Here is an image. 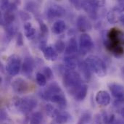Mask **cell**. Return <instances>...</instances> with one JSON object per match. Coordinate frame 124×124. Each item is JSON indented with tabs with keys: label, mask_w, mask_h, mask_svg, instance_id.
Here are the masks:
<instances>
[{
	"label": "cell",
	"mask_w": 124,
	"mask_h": 124,
	"mask_svg": "<svg viewBox=\"0 0 124 124\" xmlns=\"http://www.w3.org/2000/svg\"><path fill=\"white\" fill-rule=\"evenodd\" d=\"M87 92H88V86L85 84H83L78 89H77L73 92L72 96L76 101L81 102L86 97Z\"/></svg>",
	"instance_id": "15"
},
{
	"label": "cell",
	"mask_w": 124,
	"mask_h": 124,
	"mask_svg": "<svg viewBox=\"0 0 124 124\" xmlns=\"http://www.w3.org/2000/svg\"><path fill=\"white\" fill-rule=\"evenodd\" d=\"M54 118L56 123L59 124H65L70 121L71 116L66 111H60L58 110Z\"/></svg>",
	"instance_id": "17"
},
{
	"label": "cell",
	"mask_w": 124,
	"mask_h": 124,
	"mask_svg": "<svg viewBox=\"0 0 124 124\" xmlns=\"http://www.w3.org/2000/svg\"><path fill=\"white\" fill-rule=\"evenodd\" d=\"M24 32H25V36L28 39L31 40L35 38L36 30L32 26L31 23H26L24 24Z\"/></svg>",
	"instance_id": "22"
},
{
	"label": "cell",
	"mask_w": 124,
	"mask_h": 124,
	"mask_svg": "<svg viewBox=\"0 0 124 124\" xmlns=\"http://www.w3.org/2000/svg\"><path fill=\"white\" fill-rule=\"evenodd\" d=\"M92 119V116L89 113H84L80 120L78 121V124H89V122L91 121Z\"/></svg>",
	"instance_id": "29"
},
{
	"label": "cell",
	"mask_w": 124,
	"mask_h": 124,
	"mask_svg": "<svg viewBox=\"0 0 124 124\" xmlns=\"http://www.w3.org/2000/svg\"><path fill=\"white\" fill-rule=\"evenodd\" d=\"M105 2L102 1H82L81 8H83L89 16L96 17L97 9L100 7L104 5Z\"/></svg>",
	"instance_id": "5"
},
{
	"label": "cell",
	"mask_w": 124,
	"mask_h": 124,
	"mask_svg": "<svg viewBox=\"0 0 124 124\" xmlns=\"http://www.w3.org/2000/svg\"><path fill=\"white\" fill-rule=\"evenodd\" d=\"M119 21L121 22V23L124 26V14H122V15L119 17Z\"/></svg>",
	"instance_id": "37"
},
{
	"label": "cell",
	"mask_w": 124,
	"mask_h": 124,
	"mask_svg": "<svg viewBox=\"0 0 124 124\" xmlns=\"http://www.w3.org/2000/svg\"><path fill=\"white\" fill-rule=\"evenodd\" d=\"M63 62L64 65L69 69V70H74L77 68V66H78V63L77 62V60L70 56L68 57H65L63 60Z\"/></svg>",
	"instance_id": "23"
},
{
	"label": "cell",
	"mask_w": 124,
	"mask_h": 124,
	"mask_svg": "<svg viewBox=\"0 0 124 124\" xmlns=\"http://www.w3.org/2000/svg\"><path fill=\"white\" fill-rule=\"evenodd\" d=\"M60 93H63L60 86L58 85L57 82H52L44 91L42 96H43V98H44L46 100H49L52 96L57 94H60Z\"/></svg>",
	"instance_id": "10"
},
{
	"label": "cell",
	"mask_w": 124,
	"mask_h": 124,
	"mask_svg": "<svg viewBox=\"0 0 124 124\" xmlns=\"http://www.w3.org/2000/svg\"><path fill=\"white\" fill-rule=\"evenodd\" d=\"M105 46L106 48L116 57H120L124 54V49L121 45V40H115V41H105Z\"/></svg>",
	"instance_id": "7"
},
{
	"label": "cell",
	"mask_w": 124,
	"mask_h": 124,
	"mask_svg": "<svg viewBox=\"0 0 124 124\" xmlns=\"http://www.w3.org/2000/svg\"><path fill=\"white\" fill-rule=\"evenodd\" d=\"M79 70L81 72V74L85 80L89 81L91 78V70L89 69V66L86 63V62H80L78 63Z\"/></svg>",
	"instance_id": "21"
},
{
	"label": "cell",
	"mask_w": 124,
	"mask_h": 124,
	"mask_svg": "<svg viewBox=\"0 0 124 124\" xmlns=\"http://www.w3.org/2000/svg\"><path fill=\"white\" fill-rule=\"evenodd\" d=\"M17 45L18 46H22L23 45V36L21 33H19L17 34Z\"/></svg>",
	"instance_id": "35"
},
{
	"label": "cell",
	"mask_w": 124,
	"mask_h": 124,
	"mask_svg": "<svg viewBox=\"0 0 124 124\" xmlns=\"http://www.w3.org/2000/svg\"><path fill=\"white\" fill-rule=\"evenodd\" d=\"M21 68V60L19 56L12 54L8 58L6 64V70L9 75L12 76L17 75Z\"/></svg>",
	"instance_id": "4"
},
{
	"label": "cell",
	"mask_w": 124,
	"mask_h": 124,
	"mask_svg": "<svg viewBox=\"0 0 124 124\" xmlns=\"http://www.w3.org/2000/svg\"><path fill=\"white\" fill-rule=\"evenodd\" d=\"M12 88L15 93L17 94H23L28 91L29 85L25 79L22 78H17L12 81Z\"/></svg>",
	"instance_id": "8"
},
{
	"label": "cell",
	"mask_w": 124,
	"mask_h": 124,
	"mask_svg": "<svg viewBox=\"0 0 124 124\" xmlns=\"http://www.w3.org/2000/svg\"><path fill=\"white\" fill-rule=\"evenodd\" d=\"M12 102L17 110L23 114H27L31 112L37 106V100L32 97H15L12 100Z\"/></svg>",
	"instance_id": "2"
},
{
	"label": "cell",
	"mask_w": 124,
	"mask_h": 124,
	"mask_svg": "<svg viewBox=\"0 0 124 124\" xmlns=\"http://www.w3.org/2000/svg\"><path fill=\"white\" fill-rule=\"evenodd\" d=\"M43 74L47 79H51L53 76V73L52 70L49 67H44L43 68Z\"/></svg>",
	"instance_id": "30"
},
{
	"label": "cell",
	"mask_w": 124,
	"mask_h": 124,
	"mask_svg": "<svg viewBox=\"0 0 124 124\" xmlns=\"http://www.w3.org/2000/svg\"><path fill=\"white\" fill-rule=\"evenodd\" d=\"M44 56L45 59L49 61H55L57 59V52L52 46H46L44 51Z\"/></svg>",
	"instance_id": "19"
},
{
	"label": "cell",
	"mask_w": 124,
	"mask_h": 124,
	"mask_svg": "<svg viewBox=\"0 0 124 124\" xmlns=\"http://www.w3.org/2000/svg\"></svg>",
	"instance_id": "40"
},
{
	"label": "cell",
	"mask_w": 124,
	"mask_h": 124,
	"mask_svg": "<svg viewBox=\"0 0 124 124\" xmlns=\"http://www.w3.org/2000/svg\"><path fill=\"white\" fill-rule=\"evenodd\" d=\"M65 49H66V46H65V44L64 41L59 40L55 42L54 49L57 52V54H61L63 52H65Z\"/></svg>",
	"instance_id": "26"
},
{
	"label": "cell",
	"mask_w": 124,
	"mask_h": 124,
	"mask_svg": "<svg viewBox=\"0 0 124 124\" xmlns=\"http://www.w3.org/2000/svg\"><path fill=\"white\" fill-rule=\"evenodd\" d=\"M36 80L40 86H44L46 84V78L41 73H37L36 75Z\"/></svg>",
	"instance_id": "28"
},
{
	"label": "cell",
	"mask_w": 124,
	"mask_h": 124,
	"mask_svg": "<svg viewBox=\"0 0 124 124\" xmlns=\"http://www.w3.org/2000/svg\"><path fill=\"white\" fill-rule=\"evenodd\" d=\"M78 48L79 46H78L76 39L75 38H71L68 41V44L66 46L65 52L66 54H73L78 52Z\"/></svg>",
	"instance_id": "18"
},
{
	"label": "cell",
	"mask_w": 124,
	"mask_h": 124,
	"mask_svg": "<svg viewBox=\"0 0 124 124\" xmlns=\"http://www.w3.org/2000/svg\"><path fill=\"white\" fill-rule=\"evenodd\" d=\"M46 15L49 20L61 17L65 15V9L62 7L54 4L47 8Z\"/></svg>",
	"instance_id": "9"
},
{
	"label": "cell",
	"mask_w": 124,
	"mask_h": 124,
	"mask_svg": "<svg viewBox=\"0 0 124 124\" xmlns=\"http://www.w3.org/2000/svg\"><path fill=\"white\" fill-rule=\"evenodd\" d=\"M111 124H121V122L119 121V120H117V121H114L113 123Z\"/></svg>",
	"instance_id": "38"
},
{
	"label": "cell",
	"mask_w": 124,
	"mask_h": 124,
	"mask_svg": "<svg viewBox=\"0 0 124 124\" xmlns=\"http://www.w3.org/2000/svg\"><path fill=\"white\" fill-rule=\"evenodd\" d=\"M104 124H111L114 121V115H106L103 119Z\"/></svg>",
	"instance_id": "31"
},
{
	"label": "cell",
	"mask_w": 124,
	"mask_h": 124,
	"mask_svg": "<svg viewBox=\"0 0 124 124\" xmlns=\"http://www.w3.org/2000/svg\"><path fill=\"white\" fill-rule=\"evenodd\" d=\"M97 103L101 106H108L111 101L110 94L106 91H99L95 97Z\"/></svg>",
	"instance_id": "13"
},
{
	"label": "cell",
	"mask_w": 124,
	"mask_h": 124,
	"mask_svg": "<svg viewBox=\"0 0 124 124\" xmlns=\"http://www.w3.org/2000/svg\"><path fill=\"white\" fill-rule=\"evenodd\" d=\"M34 60L31 57H26L24 59L23 63L22 65V70L23 73L26 76H30L33 71L34 68Z\"/></svg>",
	"instance_id": "14"
},
{
	"label": "cell",
	"mask_w": 124,
	"mask_h": 124,
	"mask_svg": "<svg viewBox=\"0 0 124 124\" xmlns=\"http://www.w3.org/2000/svg\"><path fill=\"white\" fill-rule=\"evenodd\" d=\"M94 43L92 37L88 33H83L79 38V51L82 54H86L92 50Z\"/></svg>",
	"instance_id": "6"
},
{
	"label": "cell",
	"mask_w": 124,
	"mask_h": 124,
	"mask_svg": "<svg viewBox=\"0 0 124 124\" xmlns=\"http://www.w3.org/2000/svg\"><path fill=\"white\" fill-rule=\"evenodd\" d=\"M89 69L99 77H104L107 73V66L105 62L100 57L90 55L85 60Z\"/></svg>",
	"instance_id": "3"
},
{
	"label": "cell",
	"mask_w": 124,
	"mask_h": 124,
	"mask_svg": "<svg viewBox=\"0 0 124 124\" xmlns=\"http://www.w3.org/2000/svg\"><path fill=\"white\" fill-rule=\"evenodd\" d=\"M108 20H109V22L110 23H115L116 22V16H115L114 12H110L108 13Z\"/></svg>",
	"instance_id": "34"
},
{
	"label": "cell",
	"mask_w": 124,
	"mask_h": 124,
	"mask_svg": "<svg viewBox=\"0 0 124 124\" xmlns=\"http://www.w3.org/2000/svg\"><path fill=\"white\" fill-rule=\"evenodd\" d=\"M118 105H121L120 106V113L122 117L124 118V98L121 100H118V101L116 102Z\"/></svg>",
	"instance_id": "32"
},
{
	"label": "cell",
	"mask_w": 124,
	"mask_h": 124,
	"mask_svg": "<svg viewBox=\"0 0 124 124\" xmlns=\"http://www.w3.org/2000/svg\"><path fill=\"white\" fill-rule=\"evenodd\" d=\"M45 110L46 112V114L52 118H54L55 115L57 114L58 110L56 109L53 105H50V104H47L45 106Z\"/></svg>",
	"instance_id": "27"
},
{
	"label": "cell",
	"mask_w": 124,
	"mask_h": 124,
	"mask_svg": "<svg viewBox=\"0 0 124 124\" xmlns=\"http://www.w3.org/2000/svg\"><path fill=\"white\" fill-rule=\"evenodd\" d=\"M62 81L64 86L71 95L84 84L81 75L78 72L71 70H66L64 73Z\"/></svg>",
	"instance_id": "1"
},
{
	"label": "cell",
	"mask_w": 124,
	"mask_h": 124,
	"mask_svg": "<svg viewBox=\"0 0 124 124\" xmlns=\"http://www.w3.org/2000/svg\"><path fill=\"white\" fill-rule=\"evenodd\" d=\"M109 89L112 94V95L118 99L121 100L124 98V86L117 84V83H110L108 84Z\"/></svg>",
	"instance_id": "12"
},
{
	"label": "cell",
	"mask_w": 124,
	"mask_h": 124,
	"mask_svg": "<svg viewBox=\"0 0 124 124\" xmlns=\"http://www.w3.org/2000/svg\"><path fill=\"white\" fill-rule=\"evenodd\" d=\"M43 119L44 117L41 112H35L31 117L29 124H42Z\"/></svg>",
	"instance_id": "24"
},
{
	"label": "cell",
	"mask_w": 124,
	"mask_h": 124,
	"mask_svg": "<svg viewBox=\"0 0 124 124\" xmlns=\"http://www.w3.org/2000/svg\"><path fill=\"white\" fill-rule=\"evenodd\" d=\"M52 102L56 104L57 105L59 106L60 108L61 109H63L65 108H66L67 106V100H66V98L65 97V95L63 94V93H60V94H55L54 96H52L50 100H49Z\"/></svg>",
	"instance_id": "16"
},
{
	"label": "cell",
	"mask_w": 124,
	"mask_h": 124,
	"mask_svg": "<svg viewBox=\"0 0 124 124\" xmlns=\"http://www.w3.org/2000/svg\"><path fill=\"white\" fill-rule=\"evenodd\" d=\"M76 26L80 31H83V32L91 31L92 28V25L90 20L86 16L84 15H81L77 17Z\"/></svg>",
	"instance_id": "11"
},
{
	"label": "cell",
	"mask_w": 124,
	"mask_h": 124,
	"mask_svg": "<svg viewBox=\"0 0 124 124\" xmlns=\"http://www.w3.org/2000/svg\"><path fill=\"white\" fill-rule=\"evenodd\" d=\"M66 28V24L62 20H57L52 25V32L55 34H61L65 31Z\"/></svg>",
	"instance_id": "20"
},
{
	"label": "cell",
	"mask_w": 124,
	"mask_h": 124,
	"mask_svg": "<svg viewBox=\"0 0 124 124\" xmlns=\"http://www.w3.org/2000/svg\"><path fill=\"white\" fill-rule=\"evenodd\" d=\"M17 27L13 23L6 26V37L8 40H10L17 33Z\"/></svg>",
	"instance_id": "25"
},
{
	"label": "cell",
	"mask_w": 124,
	"mask_h": 124,
	"mask_svg": "<svg viewBox=\"0 0 124 124\" xmlns=\"http://www.w3.org/2000/svg\"><path fill=\"white\" fill-rule=\"evenodd\" d=\"M121 73H122L123 76H124V66H123V67L121 68Z\"/></svg>",
	"instance_id": "39"
},
{
	"label": "cell",
	"mask_w": 124,
	"mask_h": 124,
	"mask_svg": "<svg viewBox=\"0 0 124 124\" xmlns=\"http://www.w3.org/2000/svg\"><path fill=\"white\" fill-rule=\"evenodd\" d=\"M113 10H116V11H118V12H122L124 11V1H120L118 2V6L116 7Z\"/></svg>",
	"instance_id": "36"
},
{
	"label": "cell",
	"mask_w": 124,
	"mask_h": 124,
	"mask_svg": "<svg viewBox=\"0 0 124 124\" xmlns=\"http://www.w3.org/2000/svg\"><path fill=\"white\" fill-rule=\"evenodd\" d=\"M39 25H40L41 31L43 34L48 33V28H47L46 25H45V23H44L41 20H39Z\"/></svg>",
	"instance_id": "33"
}]
</instances>
